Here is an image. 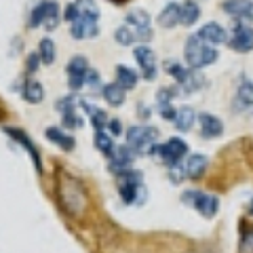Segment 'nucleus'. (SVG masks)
Here are the masks:
<instances>
[{
	"instance_id": "f257e3e1",
	"label": "nucleus",
	"mask_w": 253,
	"mask_h": 253,
	"mask_svg": "<svg viewBox=\"0 0 253 253\" xmlns=\"http://www.w3.org/2000/svg\"><path fill=\"white\" fill-rule=\"evenodd\" d=\"M63 17L70 21V34L76 41L95 38L99 34V9L93 0H74L66 6Z\"/></svg>"
},
{
	"instance_id": "f03ea898",
	"label": "nucleus",
	"mask_w": 253,
	"mask_h": 253,
	"mask_svg": "<svg viewBox=\"0 0 253 253\" xmlns=\"http://www.w3.org/2000/svg\"><path fill=\"white\" fill-rule=\"evenodd\" d=\"M184 57H186V63L188 68H194V70H201V68H207L211 63H215L219 53L213 44L205 42L199 34L190 36L186 41V46H184Z\"/></svg>"
},
{
	"instance_id": "7ed1b4c3",
	"label": "nucleus",
	"mask_w": 253,
	"mask_h": 253,
	"mask_svg": "<svg viewBox=\"0 0 253 253\" xmlns=\"http://www.w3.org/2000/svg\"><path fill=\"white\" fill-rule=\"evenodd\" d=\"M116 188L121 194V201L125 205H141L146 201V186H144V175L139 171H125L116 175Z\"/></svg>"
},
{
	"instance_id": "20e7f679",
	"label": "nucleus",
	"mask_w": 253,
	"mask_h": 253,
	"mask_svg": "<svg viewBox=\"0 0 253 253\" xmlns=\"http://www.w3.org/2000/svg\"><path fill=\"white\" fill-rule=\"evenodd\" d=\"M158 129L150 125L129 126L126 129V146H129L135 154H152L156 152V141H158Z\"/></svg>"
},
{
	"instance_id": "39448f33",
	"label": "nucleus",
	"mask_w": 253,
	"mask_h": 253,
	"mask_svg": "<svg viewBox=\"0 0 253 253\" xmlns=\"http://www.w3.org/2000/svg\"><path fill=\"white\" fill-rule=\"evenodd\" d=\"M165 70H167V72L175 78L177 86L186 95L201 91L205 86V76L196 72L194 68H186V66H181V63H177V61H167V63H165Z\"/></svg>"
},
{
	"instance_id": "423d86ee",
	"label": "nucleus",
	"mask_w": 253,
	"mask_h": 253,
	"mask_svg": "<svg viewBox=\"0 0 253 253\" xmlns=\"http://www.w3.org/2000/svg\"><path fill=\"white\" fill-rule=\"evenodd\" d=\"M30 28H46L49 32H53L59 26V4L55 0H41V2L34 4V9L30 13L28 19Z\"/></svg>"
},
{
	"instance_id": "0eeeda50",
	"label": "nucleus",
	"mask_w": 253,
	"mask_h": 253,
	"mask_svg": "<svg viewBox=\"0 0 253 253\" xmlns=\"http://www.w3.org/2000/svg\"><path fill=\"white\" fill-rule=\"evenodd\" d=\"M181 201H184L186 205H190L192 209H196L203 217H215V213L219 209L217 196L201 192V190H188V192L181 194Z\"/></svg>"
},
{
	"instance_id": "6e6552de",
	"label": "nucleus",
	"mask_w": 253,
	"mask_h": 253,
	"mask_svg": "<svg viewBox=\"0 0 253 253\" xmlns=\"http://www.w3.org/2000/svg\"><path fill=\"white\" fill-rule=\"evenodd\" d=\"M186 154H188V144L179 137H171V139L165 141V144L156 146V156L161 158V163H165L167 167L177 165Z\"/></svg>"
},
{
	"instance_id": "1a4fd4ad",
	"label": "nucleus",
	"mask_w": 253,
	"mask_h": 253,
	"mask_svg": "<svg viewBox=\"0 0 253 253\" xmlns=\"http://www.w3.org/2000/svg\"><path fill=\"white\" fill-rule=\"evenodd\" d=\"M89 61H86L83 55H76L72 57V61L68 63L66 72H68V86L72 93H78L83 89V84H86V74H89Z\"/></svg>"
},
{
	"instance_id": "9d476101",
	"label": "nucleus",
	"mask_w": 253,
	"mask_h": 253,
	"mask_svg": "<svg viewBox=\"0 0 253 253\" xmlns=\"http://www.w3.org/2000/svg\"><path fill=\"white\" fill-rule=\"evenodd\" d=\"M228 46L236 53H249L253 51V28L249 23H236L228 36Z\"/></svg>"
},
{
	"instance_id": "9b49d317",
	"label": "nucleus",
	"mask_w": 253,
	"mask_h": 253,
	"mask_svg": "<svg viewBox=\"0 0 253 253\" xmlns=\"http://www.w3.org/2000/svg\"><path fill=\"white\" fill-rule=\"evenodd\" d=\"M221 9L236 23H253V0H226Z\"/></svg>"
},
{
	"instance_id": "f8f14e48",
	"label": "nucleus",
	"mask_w": 253,
	"mask_h": 253,
	"mask_svg": "<svg viewBox=\"0 0 253 253\" xmlns=\"http://www.w3.org/2000/svg\"><path fill=\"white\" fill-rule=\"evenodd\" d=\"M126 23H129V28L135 32L137 41L141 42H150V38H152V26H150V15L146 11H129L126 13Z\"/></svg>"
},
{
	"instance_id": "ddd939ff",
	"label": "nucleus",
	"mask_w": 253,
	"mask_h": 253,
	"mask_svg": "<svg viewBox=\"0 0 253 253\" xmlns=\"http://www.w3.org/2000/svg\"><path fill=\"white\" fill-rule=\"evenodd\" d=\"M2 131L9 135L11 139H15L17 144L26 150V152L30 154V158H32V163H34V169L38 171V173H42V165H41V154H38V150H36V146L32 144V139L23 133L21 129H15V126H2Z\"/></svg>"
},
{
	"instance_id": "4468645a",
	"label": "nucleus",
	"mask_w": 253,
	"mask_h": 253,
	"mask_svg": "<svg viewBox=\"0 0 253 253\" xmlns=\"http://www.w3.org/2000/svg\"><path fill=\"white\" fill-rule=\"evenodd\" d=\"M135 59H137V66L141 70L146 81H154L156 74H158V66H156V55L150 46L141 44L135 49Z\"/></svg>"
},
{
	"instance_id": "2eb2a0df",
	"label": "nucleus",
	"mask_w": 253,
	"mask_h": 253,
	"mask_svg": "<svg viewBox=\"0 0 253 253\" xmlns=\"http://www.w3.org/2000/svg\"><path fill=\"white\" fill-rule=\"evenodd\" d=\"M133 150L129 146H118L114 148V152L108 156V167L110 171L114 173V175H118V173H125V171H129L131 169V163H133Z\"/></svg>"
},
{
	"instance_id": "dca6fc26",
	"label": "nucleus",
	"mask_w": 253,
	"mask_h": 253,
	"mask_svg": "<svg viewBox=\"0 0 253 253\" xmlns=\"http://www.w3.org/2000/svg\"><path fill=\"white\" fill-rule=\"evenodd\" d=\"M199 36L203 38L205 42H209L213 46H217V44H224L228 41V32L219 26V23L215 21H209V23H205V26L199 30Z\"/></svg>"
},
{
	"instance_id": "f3484780",
	"label": "nucleus",
	"mask_w": 253,
	"mask_h": 253,
	"mask_svg": "<svg viewBox=\"0 0 253 253\" xmlns=\"http://www.w3.org/2000/svg\"><path fill=\"white\" fill-rule=\"evenodd\" d=\"M199 123H201V135L205 139H215L224 133V123L215 114H201Z\"/></svg>"
},
{
	"instance_id": "a211bd4d",
	"label": "nucleus",
	"mask_w": 253,
	"mask_h": 253,
	"mask_svg": "<svg viewBox=\"0 0 253 253\" xmlns=\"http://www.w3.org/2000/svg\"><path fill=\"white\" fill-rule=\"evenodd\" d=\"M175 91L173 89H161L158 91V95H156V101H158V114H161L165 121H173L175 118V112L177 110L173 108V104H171V99L175 97Z\"/></svg>"
},
{
	"instance_id": "6ab92c4d",
	"label": "nucleus",
	"mask_w": 253,
	"mask_h": 253,
	"mask_svg": "<svg viewBox=\"0 0 253 253\" xmlns=\"http://www.w3.org/2000/svg\"><path fill=\"white\" fill-rule=\"evenodd\" d=\"M21 97L28 101V104H41L44 99V86L34 81V78H26L21 86Z\"/></svg>"
},
{
	"instance_id": "aec40b11",
	"label": "nucleus",
	"mask_w": 253,
	"mask_h": 253,
	"mask_svg": "<svg viewBox=\"0 0 253 253\" xmlns=\"http://www.w3.org/2000/svg\"><path fill=\"white\" fill-rule=\"evenodd\" d=\"M234 108H239V110L253 108V83L249 81V78H243L241 84H239V89H236Z\"/></svg>"
},
{
	"instance_id": "412c9836",
	"label": "nucleus",
	"mask_w": 253,
	"mask_h": 253,
	"mask_svg": "<svg viewBox=\"0 0 253 253\" xmlns=\"http://www.w3.org/2000/svg\"><path fill=\"white\" fill-rule=\"evenodd\" d=\"M184 167H186V175L190 179H201L209 167V161H207V156H203V154H192L186 161Z\"/></svg>"
},
{
	"instance_id": "4be33fe9",
	"label": "nucleus",
	"mask_w": 253,
	"mask_h": 253,
	"mask_svg": "<svg viewBox=\"0 0 253 253\" xmlns=\"http://www.w3.org/2000/svg\"><path fill=\"white\" fill-rule=\"evenodd\" d=\"M179 19H181V4H177V2H169L158 13V23H161L163 28H175Z\"/></svg>"
},
{
	"instance_id": "5701e85b",
	"label": "nucleus",
	"mask_w": 253,
	"mask_h": 253,
	"mask_svg": "<svg viewBox=\"0 0 253 253\" xmlns=\"http://www.w3.org/2000/svg\"><path fill=\"white\" fill-rule=\"evenodd\" d=\"M137 81H139V76H137V72L133 68H129V66H116V83L121 84L123 89H126V91L135 89Z\"/></svg>"
},
{
	"instance_id": "b1692460",
	"label": "nucleus",
	"mask_w": 253,
	"mask_h": 253,
	"mask_svg": "<svg viewBox=\"0 0 253 253\" xmlns=\"http://www.w3.org/2000/svg\"><path fill=\"white\" fill-rule=\"evenodd\" d=\"M81 106L84 108V112L89 114L91 123H93V126H95V131H104L106 126H108V121H110L104 110H99L97 106H91L89 101H81Z\"/></svg>"
},
{
	"instance_id": "393cba45",
	"label": "nucleus",
	"mask_w": 253,
	"mask_h": 253,
	"mask_svg": "<svg viewBox=\"0 0 253 253\" xmlns=\"http://www.w3.org/2000/svg\"><path fill=\"white\" fill-rule=\"evenodd\" d=\"M46 137H49L53 144H57L61 150H66V152H70V150H74V137H70L68 133H63L59 126H49L46 129Z\"/></svg>"
},
{
	"instance_id": "a878e982",
	"label": "nucleus",
	"mask_w": 253,
	"mask_h": 253,
	"mask_svg": "<svg viewBox=\"0 0 253 253\" xmlns=\"http://www.w3.org/2000/svg\"><path fill=\"white\" fill-rule=\"evenodd\" d=\"M125 93L126 89H123L118 83H110L104 86V99L108 101L112 108H118V106H123V101H125Z\"/></svg>"
},
{
	"instance_id": "bb28decb",
	"label": "nucleus",
	"mask_w": 253,
	"mask_h": 253,
	"mask_svg": "<svg viewBox=\"0 0 253 253\" xmlns=\"http://www.w3.org/2000/svg\"><path fill=\"white\" fill-rule=\"evenodd\" d=\"M199 17H201V9L194 0L181 2V19H179L181 26H194V23L199 21Z\"/></svg>"
},
{
	"instance_id": "cd10ccee",
	"label": "nucleus",
	"mask_w": 253,
	"mask_h": 253,
	"mask_svg": "<svg viewBox=\"0 0 253 253\" xmlns=\"http://www.w3.org/2000/svg\"><path fill=\"white\" fill-rule=\"evenodd\" d=\"M194 118H196V114H194V110L192 108H188V106H184V108H179L177 112H175V118H173V123H175V126L179 131H190L192 129V125H194Z\"/></svg>"
},
{
	"instance_id": "c85d7f7f",
	"label": "nucleus",
	"mask_w": 253,
	"mask_h": 253,
	"mask_svg": "<svg viewBox=\"0 0 253 253\" xmlns=\"http://www.w3.org/2000/svg\"><path fill=\"white\" fill-rule=\"evenodd\" d=\"M38 55H41V61L46 63V66H51L55 61V42L51 38H42L41 44H38Z\"/></svg>"
},
{
	"instance_id": "c756f323",
	"label": "nucleus",
	"mask_w": 253,
	"mask_h": 253,
	"mask_svg": "<svg viewBox=\"0 0 253 253\" xmlns=\"http://www.w3.org/2000/svg\"><path fill=\"white\" fill-rule=\"evenodd\" d=\"M114 41L121 46H131L133 42L137 41V36L129 26H121V28H116V32H114Z\"/></svg>"
},
{
	"instance_id": "7c9ffc66",
	"label": "nucleus",
	"mask_w": 253,
	"mask_h": 253,
	"mask_svg": "<svg viewBox=\"0 0 253 253\" xmlns=\"http://www.w3.org/2000/svg\"><path fill=\"white\" fill-rule=\"evenodd\" d=\"M95 146H97V150L104 156H110L114 152V141H112V137L108 135V133H104V131H97V135H95Z\"/></svg>"
},
{
	"instance_id": "2f4dec72",
	"label": "nucleus",
	"mask_w": 253,
	"mask_h": 253,
	"mask_svg": "<svg viewBox=\"0 0 253 253\" xmlns=\"http://www.w3.org/2000/svg\"><path fill=\"white\" fill-rule=\"evenodd\" d=\"M55 108H57V112L61 114H68V112H76V99L72 95H68V97H61L55 101Z\"/></svg>"
},
{
	"instance_id": "473e14b6",
	"label": "nucleus",
	"mask_w": 253,
	"mask_h": 253,
	"mask_svg": "<svg viewBox=\"0 0 253 253\" xmlns=\"http://www.w3.org/2000/svg\"><path fill=\"white\" fill-rule=\"evenodd\" d=\"M61 125L66 126V129H81L83 126V118L78 116L76 112H68V114H61Z\"/></svg>"
},
{
	"instance_id": "72a5a7b5",
	"label": "nucleus",
	"mask_w": 253,
	"mask_h": 253,
	"mask_svg": "<svg viewBox=\"0 0 253 253\" xmlns=\"http://www.w3.org/2000/svg\"><path fill=\"white\" fill-rule=\"evenodd\" d=\"M241 253H253V230H249L241 241Z\"/></svg>"
},
{
	"instance_id": "f704fd0d",
	"label": "nucleus",
	"mask_w": 253,
	"mask_h": 253,
	"mask_svg": "<svg viewBox=\"0 0 253 253\" xmlns=\"http://www.w3.org/2000/svg\"><path fill=\"white\" fill-rule=\"evenodd\" d=\"M38 63H42L41 61V55H38V53L28 55V72H34V70L38 68Z\"/></svg>"
},
{
	"instance_id": "c9c22d12",
	"label": "nucleus",
	"mask_w": 253,
	"mask_h": 253,
	"mask_svg": "<svg viewBox=\"0 0 253 253\" xmlns=\"http://www.w3.org/2000/svg\"><path fill=\"white\" fill-rule=\"evenodd\" d=\"M108 126H110V131H112V135H121L123 133V126H121V121H118V118L108 121Z\"/></svg>"
},
{
	"instance_id": "e433bc0d",
	"label": "nucleus",
	"mask_w": 253,
	"mask_h": 253,
	"mask_svg": "<svg viewBox=\"0 0 253 253\" xmlns=\"http://www.w3.org/2000/svg\"><path fill=\"white\" fill-rule=\"evenodd\" d=\"M86 84H89V86H97V84H99V74H97V70H89V74H86Z\"/></svg>"
},
{
	"instance_id": "4c0bfd02",
	"label": "nucleus",
	"mask_w": 253,
	"mask_h": 253,
	"mask_svg": "<svg viewBox=\"0 0 253 253\" xmlns=\"http://www.w3.org/2000/svg\"><path fill=\"white\" fill-rule=\"evenodd\" d=\"M139 116H150V112H148V108H139Z\"/></svg>"
},
{
	"instance_id": "58836bf2",
	"label": "nucleus",
	"mask_w": 253,
	"mask_h": 253,
	"mask_svg": "<svg viewBox=\"0 0 253 253\" xmlns=\"http://www.w3.org/2000/svg\"><path fill=\"white\" fill-rule=\"evenodd\" d=\"M249 215H253V201H251V205H249Z\"/></svg>"
}]
</instances>
